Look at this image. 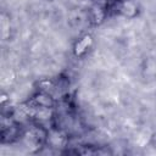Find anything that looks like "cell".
Returning a JSON list of instances; mask_svg holds the SVG:
<instances>
[{"label":"cell","mask_w":156,"mask_h":156,"mask_svg":"<svg viewBox=\"0 0 156 156\" xmlns=\"http://www.w3.org/2000/svg\"><path fill=\"white\" fill-rule=\"evenodd\" d=\"M46 138H48V133L43 128L33 127L23 134V143L28 149L34 150L40 147L43 143L46 140Z\"/></svg>","instance_id":"1"},{"label":"cell","mask_w":156,"mask_h":156,"mask_svg":"<svg viewBox=\"0 0 156 156\" xmlns=\"http://www.w3.org/2000/svg\"><path fill=\"white\" fill-rule=\"evenodd\" d=\"M30 101H32L33 104L38 105V106L51 107V108L54 107V104H55L52 96H51L49 93H45V91H39V93H37V94L33 96V99H32Z\"/></svg>","instance_id":"2"},{"label":"cell","mask_w":156,"mask_h":156,"mask_svg":"<svg viewBox=\"0 0 156 156\" xmlns=\"http://www.w3.org/2000/svg\"><path fill=\"white\" fill-rule=\"evenodd\" d=\"M91 45V37L90 35H84L83 38H80L76 45H74V54L76 56H82L87 50L88 48Z\"/></svg>","instance_id":"3"},{"label":"cell","mask_w":156,"mask_h":156,"mask_svg":"<svg viewBox=\"0 0 156 156\" xmlns=\"http://www.w3.org/2000/svg\"><path fill=\"white\" fill-rule=\"evenodd\" d=\"M136 10V6L135 4L132 1V0H123L122 5H121V11L127 15V16H130L132 13H134Z\"/></svg>","instance_id":"4"}]
</instances>
